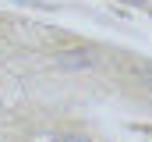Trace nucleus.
<instances>
[{"label": "nucleus", "mask_w": 152, "mask_h": 142, "mask_svg": "<svg viewBox=\"0 0 152 142\" xmlns=\"http://www.w3.org/2000/svg\"><path fill=\"white\" fill-rule=\"evenodd\" d=\"M57 142H92V139H85V135H60Z\"/></svg>", "instance_id": "f257e3e1"}, {"label": "nucleus", "mask_w": 152, "mask_h": 142, "mask_svg": "<svg viewBox=\"0 0 152 142\" xmlns=\"http://www.w3.org/2000/svg\"><path fill=\"white\" fill-rule=\"evenodd\" d=\"M127 4H138V7H142V4H145V0H127Z\"/></svg>", "instance_id": "f03ea898"}]
</instances>
